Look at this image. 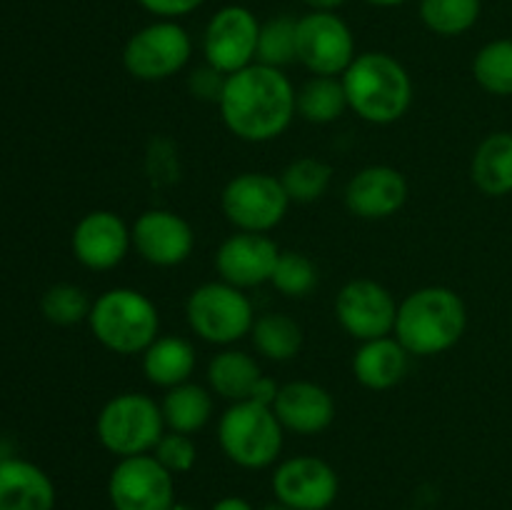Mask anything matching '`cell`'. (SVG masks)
Returning <instances> with one entry per match:
<instances>
[{
    "label": "cell",
    "mask_w": 512,
    "mask_h": 510,
    "mask_svg": "<svg viewBox=\"0 0 512 510\" xmlns=\"http://www.w3.org/2000/svg\"><path fill=\"white\" fill-rule=\"evenodd\" d=\"M270 285L285 298H308L318 288V268L308 255L298 250H283L278 258V265L273 270Z\"/></svg>",
    "instance_id": "obj_33"
},
{
    "label": "cell",
    "mask_w": 512,
    "mask_h": 510,
    "mask_svg": "<svg viewBox=\"0 0 512 510\" xmlns=\"http://www.w3.org/2000/svg\"><path fill=\"white\" fill-rule=\"evenodd\" d=\"M418 10L430 33L455 38L478 23L483 0H420Z\"/></svg>",
    "instance_id": "obj_28"
},
{
    "label": "cell",
    "mask_w": 512,
    "mask_h": 510,
    "mask_svg": "<svg viewBox=\"0 0 512 510\" xmlns=\"http://www.w3.org/2000/svg\"><path fill=\"white\" fill-rule=\"evenodd\" d=\"M198 365V355L190 340L180 335H158L143 353V373L158 388H175L188 383Z\"/></svg>",
    "instance_id": "obj_22"
},
{
    "label": "cell",
    "mask_w": 512,
    "mask_h": 510,
    "mask_svg": "<svg viewBox=\"0 0 512 510\" xmlns=\"http://www.w3.org/2000/svg\"><path fill=\"white\" fill-rule=\"evenodd\" d=\"M228 75H223L220 70H215L213 65L205 63L203 68L193 70L188 78V88L195 98L208 100V103H218L220 95H223V85Z\"/></svg>",
    "instance_id": "obj_35"
},
{
    "label": "cell",
    "mask_w": 512,
    "mask_h": 510,
    "mask_svg": "<svg viewBox=\"0 0 512 510\" xmlns=\"http://www.w3.org/2000/svg\"><path fill=\"white\" fill-rule=\"evenodd\" d=\"M408 180L393 165H368L345 185V208L360 220L393 218L408 203Z\"/></svg>",
    "instance_id": "obj_18"
},
{
    "label": "cell",
    "mask_w": 512,
    "mask_h": 510,
    "mask_svg": "<svg viewBox=\"0 0 512 510\" xmlns=\"http://www.w3.org/2000/svg\"><path fill=\"white\" fill-rule=\"evenodd\" d=\"M143 10L155 15V20H180L195 13L205 0H138Z\"/></svg>",
    "instance_id": "obj_36"
},
{
    "label": "cell",
    "mask_w": 512,
    "mask_h": 510,
    "mask_svg": "<svg viewBox=\"0 0 512 510\" xmlns=\"http://www.w3.org/2000/svg\"><path fill=\"white\" fill-rule=\"evenodd\" d=\"M165 430L158 400L135 390L113 395L95 418L98 443L118 460L153 453Z\"/></svg>",
    "instance_id": "obj_6"
},
{
    "label": "cell",
    "mask_w": 512,
    "mask_h": 510,
    "mask_svg": "<svg viewBox=\"0 0 512 510\" xmlns=\"http://www.w3.org/2000/svg\"><path fill=\"white\" fill-rule=\"evenodd\" d=\"M273 410L285 433L295 435H320L335 420L333 395L313 380H293L280 385Z\"/></svg>",
    "instance_id": "obj_19"
},
{
    "label": "cell",
    "mask_w": 512,
    "mask_h": 510,
    "mask_svg": "<svg viewBox=\"0 0 512 510\" xmlns=\"http://www.w3.org/2000/svg\"><path fill=\"white\" fill-rule=\"evenodd\" d=\"M160 408H163L165 428L193 435L203 430L213 418V390L188 380V383L165 390Z\"/></svg>",
    "instance_id": "obj_25"
},
{
    "label": "cell",
    "mask_w": 512,
    "mask_h": 510,
    "mask_svg": "<svg viewBox=\"0 0 512 510\" xmlns=\"http://www.w3.org/2000/svg\"><path fill=\"white\" fill-rule=\"evenodd\" d=\"M210 510H255V508L250 500L240 498V495H225V498L215 500V503L210 505Z\"/></svg>",
    "instance_id": "obj_38"
},
{
    "label": "cell",
    "mask_w": 512,
    "mask_h": 510,
    "mask_svg": "<svg viewBox=\"0 0 512 510\" xmlns=\"http://www.w3.org/2000/svg\"><path fill=\"white\" fill-rule=\"evenodd\" d=\"M193 55V38L178 20H153L128 38L123 68L140 83H160L178 75Z\"/></svg>",
    "instance_id": "obj_9"
},
{
    "label": "cell",
    "mask_w": 512,
    "mask_h": 510,
    "mask_svg": "<svg viewBox=\"0 0 512 510\" xmlns=\"http://www.w3.org/2000/svg\"><path fill=\"white\" fill-rule=\"evenodd\" d=\"M113 510H168L175 503V475L153 453L120 458L108 475Z\"/></svg>",
    "instance_id": "obj_12"
},
{
    "label": "cell",
    "mask_w": 512,
    "mask_h": 510,
    "mask_svg": "<svg viewBox=\"0 0 512 510\" xmlns=\"http://www.w3.org/2000/svg\"><path fill=\"white\" fill-rule=\"evenodd\" d=\"M280 253L283 250L268 233L235 230L230 238L220 243L218 253H215V270H218L220 280L235 285V288H258V285L270 283Z\"/></svg>",
    "instance_id": "obj_17"
},
{
    "label": "cell",
    "mask_w": 512,
    "mask_h": 510,
    "mask_svg": "<svg viewBox=\"0 0 512 510\" xmlns=\"http://www.w3.org/2000/svg\"><path fill=\"white\" fill-rule=\"evenodd\" d=\"M260 375H263V370H260L258 360L238 348H223L208 363L210 390L228 403L248 400Z\"/></svg>",
    "instance_id": "obj_23"
},
{
    "label": "cell",
    "mask_w": 512,
    "mask_h": 510,
    "mask_svg": "<svg viewBox=\"0 0 512 510\" xmlns=\"http://www.w3.org/2000/svg\"><path fill=\"white\" fill-rule=\"evenodd\" d=\"M185 318L200 340L220 348H233L253 330L255 310L245 290L225 280H210L188 295Z\"/></svg>",
    "instance_id": "obj_7"
},
{
    "label": "cell",
    "mask_w": 512,
    "mask_h": 510,
    "mask_svg": "<svg viewBox=\"0 0 512 510\" xmlns=\"http://www.w3.org/2000/svg\"><path fill=\"white\" fill-rule=\"evenodd\" d=\"M93 338L115 355H143L160 335L158 305L135 288H110L93 300Z\"/></svg>",
    "instance_id": "obj_4"
},
{
    "label": "cell",
    "mask_w": 512,
    "mask_h": 510,
    "mask_svg": "<svg viewBox=\"0 0 512 510\" xmlns=\"http://www.w3.org/2000/svg\"><path fill=\"white\" fill-rule=\"evenodd\" d=\"M348 110L373 125H393L413 105V78L408 68L383 50L358 53L340 75Z\"/></svg>",
    "instance_id": "obj_3"
},
{
    "label": "cell",
    "mask_w": 512,
    "mask_h": 510,
    "mask_svg": "<svg viewBox=\"0 0 512 510\" xmlns=\"http://www.w3.org/2000/svg\"><path fill=\"white\" fill-rule=\"evenodd\" d=\"M168 510H198V508H195V505H190V503H180V500H175V503L170 505Z\"/></svg>",
    "instance_id": "obj_42"
},
{
    "label": "cell",
    "mask_w": 512,
    "mask_h": 510,
    "mask_svg": "<svg viewBox=\"0 0 512 510\" xmlns=\"http://www.w3.org/2000/svg\"><path fill=\"white\" fill-rule=\"evenodd\" d=\"M260 20L245 5H223L215 10L203 33L205 63L223 75L248 68L258 58Z\"/></svg>",
    "instance_id": "obj_11"
},
{
    "label": "cell",
    "mask_w": 512,
    "mask_h": 510,
    "mask_svg": "<svg viewBox=\"0 0 512 510\" xmlns=\"http://www.w3.org/2000/svg\"><path fill=\"white\" fill-rule=\"evenodd\" d=\"M133 248L155 268L183 265L195 250V230L183 215L168 208H150L130 225Z\"/></svg>",
    "instance_id": "obj_15"
},
{
    "label": "cell",
    "mask_w": 512,
    "mask_h": 510,
    "mask_svg": "<svg viewBox=\"0 0 512 510\" xmlns=\"http://www.w3.org/2000/svg\"><path fill=\"white\" fill-rule=\"evenodd\" d=\"M253 348L273 363H288L303 350V328L285 313H265L255 318L250 330Z\"/></svg>",
    "instance_id": "obj_26"
},
{
    "label": "cell",
    "mask_w": 512,
    "mask_h": 510,
    "mask_svg": "<svg viewBox=\"0 0 512 510\" xmlns=\"http://www.w3.org/2000/svg\"><path fill=\"white\" fill-rule=\"evenodd\" d=\"M473 78L493 95H512V40L500 38L483 45L473 58Z\"/></svg>",
    "instance_id": "obj_31"
},
{
    "label": "cell",
    "mask_w": 512,
    "mask_h": 510,
    "mask_svg": "<svg viewBox=\"0 0 512 510\" xmlns=\"http://www.w3.org/2000/svg\"><path fill=\"white\" fill-rule=\"evenodd\" d=\"M470 178L490 198L512 193V133H493L478 145L470 163Z\"/></svg>",
    "instance_id": "obj_24"
},
{
    "label": "cell",
    "mask_w": 512,
    "mask_h": 510,
    "mask_svg": "<svg viewBox=\"0 0 512 510\" xmlns=\"http://www.w3.org/2000/svg\"><path fill=\"white\" fill-rule=\"evenodd\" d=\"M255 63L270 68H288L298 63V18L293 15H273L260 23L258 58Z\"/></svg>",
    "instance_id": "obj_29"
},
{
    "label": "cell",
    "mask_w": 512,
    "mask_h": 510,
    "mask_svg": "<svg viewBox=\"0 0 512 510\" xmlns=\"http://www.w3.org/2000/svg\"><path fill=\"white\" fill-rule=\"evenodd\" d=\"M220 208L228 223L243 233H270L285 220L290 198L280 175L248 170L225 183Z\"/></svg>",
    "instance_id": "obj_8"
},
{
    "label": "cell",
    "mask_w": 512,
    "mask_h": 510,
    "mask_svg": "<svg viewBox=\"0 0 512 510\" xmlns=\"http://www.w3.org/2000/svg\"><path fill=\"white\" fill-rule=\"evenodd\" d=\"M290 203H315L328 193L333 183V168L318 158H295L280 175Z\"/></svg>",
    "instance_id": "obj_30"
},
{
    "label": "cell",
    "mask_w": 512,
    "mask_h": 510,
    "mask_svg": "<svg viewBox=\"0 0 512 510\" xmlns=\"http://www.w3.org/2000/svg\"><path fill=\"white\" fill-rule=\"evenodd\" d=\"M90 308H93V300L88 298L80 285L73 283H55L40 298V313L45 315V320L60 328H70V325L88 323Z\"/></svg>",
    "instance_id": "obj_32"
},
{
    "label": "cell",
    "mask_w": 512,
    "mask_h": 510,
    "mask_svg": "<svg viewBox=\"0 0 512 510\" xmlns=\"http://www.w3.org/2000/svg\"><path fill=\"white\" fill-rule=\"evenodd\" d=\"M413 355L400 345L395 335L365 340L353 353V375L363 388L390 390L408 375V365Z\"/></svg>",
    "instance_id": "obj_21"
},
{
    "label": "cell",
    "mask_w": 512,
    "mask_h": 510,
    "mask_svg": "<svg viewBox=\"0 0 512 510\" xmlns=\"http://www.w3.org/2000/svg\"><path fill=\"white\" fill-rule=\"evenodd\" d=\"M355 55L353 30L338 13L310 10L298 18V63L308 73L340 78Z\"/></svg>",
    "instance_id": "obj_10"
},
{
    "label": "cell",
    "mask_w": 512,
    "mask_h": 510,
    "mask_svg": "<svg viewBox=\"0 0 512 510\" xmlns=\"http://www.w3.org/2000/svg\"><path fill=\"white\" fill-rule=\"evenodd\" d=\"M55 485L40 465L25 458H0V510H55Z\"/></svg>",
    "instance_id": "obj_20"
},
{
    "label": "cell",
    "mask_w": 512,
    "mask_h": 510,
    "mask_svg": "<svg viewBox=\"0 0 512 510\" xmlns=\"http://www.w3.org/2000/svg\"><path fill=\"white\" fill-rule=\"evenodd\" d=\"M225 128L245 143H270L290 128L298 115V90L288 75L253 63L228 75L218 100Z\"/></svg>",
    "instance_id": "obj_1"
},
{
    "label": "cell",
    "mask_w": 512,
    "mask_h": 510,
    "mask_svg": "<svg viewBox=\"0 0 512 510\" xmlns=\"http://www.w3.org/2000/svg\"><path fill=\"white\" fill-rule=\"evenodd\" d=\"M348 110L343 80L333 75H313L298 90V115L305 123L328 125Z\"/></svg>",
    "instance_id": "obj_27"
},
{
    "label": "cell",
    "mask_w": 512,
    "mask_h": 510,
    "mask_svg": "<svg viewBox=\"0 0 512 510\" xmlns=\"http://www.w3.org/2000/svg\"><path fill=\"white\" fill-rule=\"evenodd\" d=\"M398 305V300L383 283L355 278L340 288L335 298V318L350 338L365 343V340L393 335Z\"/></svg>",
    "instance_id": "obj_13"
},
{
    "label": "cell",
    "mask_w": 512,
    "mask_h": 510,
    "mask_svg": "<svg viewBox=\"0 0 512 510\" xmlns=\"http://www.w3.org/2000/svg\"><path fill=\"white\" fill-rule=\"evenodd\" d=\"M468 328V308L453 288L425 285L405 295L398 305L393 335L415 358L448 353Z\"/></svg>",
    "instance_id": "obj_2"
},
{
    "label": "cell",
    "mask_w": 512,
    "mask_h": 510,
    "mask_svg": "<svg viewBox=\"0 0 512 510\" xmlns=\"http://www.w3.org/2000/svg\"><path fill=\"white\" fill-rule=\"evenodd\" d=\"M365 3L375 5V8H398V5H405L408 0H365Z\"/></svg>",
    "instance_id": "obj_40"
},
{
    "label": "cell",
    "mask_w": 512,
    "mask_h": 510,
    "mask_svg": "<svg viewBox=\"0 0 512 510\" xmlns=\"http://www.w3.org/2000/svg\"><path fill=\"white\" fill-rule=\"evenodd\" d=\"M133 248L128 223L113 210H90L75 223L70 250L75 260L88 270H113Z\"/></svg>",
    "instance_id": "obj_16"
},
{
    "label": "cell",
    "mask_w": 512,
    "mask_h": 510,
    "mask_svg": "<svg viewBox=\"0 0 512 510\" xmlns=\"http://www.w3.org/2000/svg\"><path fill=\"white\" fill-rule=\"evenodd\" d=\"M270 485L275 500L293 510H328L340 493L338 473L318 455H295L280 460Z\"/></svg>",
    "instance_id": "obj_14"
},
{
    "label": "cell",
    "mask_w": 512,
    "mask_h": 510,
    "mask_svg": "<svg viewBox=\"0 0 512 510\" xmlns=\"http://www.w3.org/2000/svg\"><path fill=\"white\" fill-rule=\"evenodd\" d=\"M278 393H280L278 380L270 378V375H260L258 383H255L253 393H250L248 400H255V403L268 405V408H273L275 400H278Z\"/></svg>",
    "instance_id": "obj_37"
},
{
    "label": "cell",
    "mask_w": 512,
    "mask_h": 510,
    "mask_svg": "<svg viewBox=\"0 0 512 510\" xmlns=\"http://www.w3.org/2000/svg\"><path fill=\"white\" fill-rule=\"evenodd\" d=\"M153 455L170 475H185L198 463V445H195L193 435L165 430V435L155 445Z\"/></svg>",
    "instance_id": "obj_34"
},
{
    "label": "cell",
    "mask_w": 512,
    "mask_h": 510,
    "mask_svg": "<svg viewBox=\"0 0 512 510\" xmlns=\"http://www.w3.org/2000/svg\"><path fill=\"white\" fill-rule=\"evenodd\" d=\"M258 510H293V508H288V505L280 503V500H273V503H265L263 508H258Z\"/></svg>",
    "instance_id": "obj_41"
},
{
    "label": "cell",
    "mask_w": 512,
    "mask_h": 510,
    "mask_svg": "<svg viewBox=\"0 0 512 510\" xmlns=\"http://www.w3.org/2000/svg\"><path fill=\"white\" fill-rule=\"evenodd\" d=\"M310 10H323V13H338L340 5H345L348 0H303Z\"/></svg>",
    "instance_id": "obj_39"
},
{
    "label": "cell",
    "mask_w": 512,
    "mask_h": 510,
    "mask_svg": "<svg viewBox=\"0 0 512 510\" xmlns=\"http://www.w3.org/2000/svg\"><path fill=\"white\" fill-rule=\"evenodd\" d=\"M218 443L225 458L243 470H265L278 463L285 428L268 405L255 400L230 403L218 420Z\"/></svg>",
    "instance_id": "obj_5"
}]
</instances>
